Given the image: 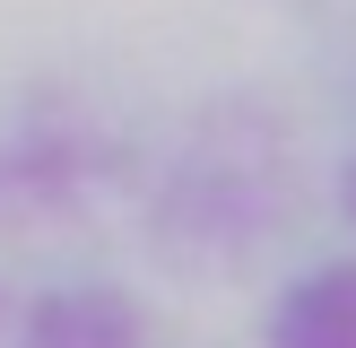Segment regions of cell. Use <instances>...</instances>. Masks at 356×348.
Returning <instances> with one entry per match:
<instances>
[{
	"mask_svg": "<svg viewBox=\"0 0 356 348\" xmlns=\"http://www.w3.org/2000/svg\"><path fill=\"white\" fill-rule=\"evenodd\" d=\"M339 218L356 226V157H348V166H339Z\"/></svg>",
	"mask_w": 356,
	"mask_h": 348,
	"instance_id": "3",
	"label": "cell"
},
{
	"mask_svg": "<svg viewBox=\"0 0 356 348\" xmlns=\"http://www.w3.org/2000/svg\"><path fill=\"white\" fill-rule=\"evenodd\" d=\"M17 348H148V305L113 278H61L26 296Z\"/></svg>",
	"mask_w": 356,
	"mask_h": 348,
	"instance_id": "1",
	"label": "cell"
},
{
	"mask_svg": "<svg viewBox=\"0 0 356 348\" xmlns=\"http://www.w3.org/2000/svg\"><path fill=\"white\" fill-rule=\"evenodd\" d=\"M270 348H356V253L305 261L261 313Z\"/></svg>",
	"mask_w": 356,
	"mask_h": 348,
	"instance_id": "2",
	"label": "cell"
}]
</instances>
